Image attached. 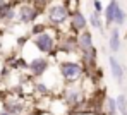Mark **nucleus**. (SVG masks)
Instances as JSON below:
<instances>
[{"label":"nucleus","instance_id":"1","mask_svg":"<svg viewBox=\"0 0 127 115\" xmlns=\"http://www.w3.org/2000/svg\"><path fill=\"white\" fill-rule=\"evenodd\" d=\"M70 7L64 0H53L46 7V23L48 26L59 29L60 33L69 31V19H70Z\"/></svg>","mask_w":127,"mask_h":115},{"label":"nucleus","instance_id":"2","mask_svg":"<svg viewBox=\"0 0 127 115\" xmlns=\"http://www.w3.org/2000/svg\"><path fill=\"white\" fill-rule=\"evenodd\" d=\"M59 34H60V31L50 26L45 33L38 34V36H33V45L36 46V50L41 55L57 57L59 55V48H57V45H59Z\"/></svg>","mask_w":127,"mask_h":115},{"label":"nucleus","instance_id":"3","mask_svg":"<svg viewBox=\"0 0 127 115\" xmlns=\"http://www.w3.org/2000/svg\"><path fill=\"white\" fill-rule=\"evenodd\" d=\"M59 74L64 84H70V83H81L86 77L84 65L81 60H74V58H64L59 60Z\"/></svg>","mask_w":127,"mask_h":115},{"label":"nucleus","instance_id":"4","mask_svg":"<svg viewBox=\"0 0 127 115\" xmlns=\"http://www.w3.org/2000/svg\"><path fill=\"white\" fill-rule=\"evenodd\" d=\"M2 110L9 112L10 115H24L29 112V107H28L26 98L22 94L10 93L9 96H5L2 100Z\"/></svg>","mask_w":127,"mask_h":115},{"label":"nucleus","instance_id":"5","mask_svg":"<svg viewBox=\"0 0 127 115\" xmlns=\"http://www.w3.org/2000/svg\"><path fill=\"white\" fill-rule=\"evenodd\" d=\"M50 65H52V62H50V58H48L46 55H38V57L31 58V60L28 62L29 77H31L33 81H40V79H43L45 74H46L48 69H50Z\"/></svg>","mask_w":127,"mask_h":115},{"label":"nucleus","instance_id":"6","mask_svg":"<svg viewBox=\"0 0 127 115\" xmlns=\"http://www.w3.org/2000/svg\"><path fill=\"white\" fill-rule=\"evenodd\" d=\"M41 16V9H38L36 3L24 2L17 7V23L21 24H34L36 19Z\"/></svg>","mask_w":127,"mask_h":115},{"label":"nucleus","instance_id":"7","mask_svg":"<svg viewBox=\"0 0 127 115\" xmlns=\"http://www.w3.org/2000/svg\"><path fill=\"white\" fill-rule=\"evenodd\" d=\"M57 48H59V55H60V53H64V55H67V57L70 58V55L79 53V46H77V36H76V34H72V33H69V31L60 33Z\"/></svg>","mask_w":127,"mask_h":115},{"label":"nucleus","instance_id":"8","mask_svg":"<svg viewBox=\"0 0 127 115\" xmlns=\"http://www.w3.org/2000/svg\"><path fill=\"white\" fill-rule=\"evenodd\" d=\"M88 24L89 21L84 17V14L81 12V9H76V10H72L70 12V19H69V33H72V34H79V33H83L88 29Z\"/></svg>","mask_w":127,"mask_h":115},{"label":"nucleus","instance_id":"9","mask_svg":"<svg viewBox=\"0 0 127 115\" xmlns=\"http://www.w3.org/2000/svg\"><path fill=\"white\" fill-rule=\"evenodd\" d=\"M108 67H110V72H112V77L117 81V84H122L124 83V65L119 62V58L115 55L108 57Z\"/></svg>","mask_w":127,"mask_h":115},{"label":"nucleus","instance_id":"10","mask_svg":"<svg viewBox=\"0 0 127 115\" xmlns=\"http://www.w3.org/2000/svg\"><path fill=\"white\" fill-rule=\"evenodd\" d=\"M108 48L112 52V55L119 53L120 48H122V38H120V31H119V26H113L110 28V33H108Z\"/></svg>","mask_w":127,"mask_h":115},{"label":"nucleus","instance_id":"11","mask_svg":"<svg viewBox=\"0 0 127 115\" xmlns=\"http://www.w3.org/2000/svg\"><path fill=\"white\" fill-rule=\"evenodd\" d=\"M120 3L119 0H110L105 7V12H103V21H105V26L112 28L115 24V16H117V10H119Z\"/></svg>","mask_w":127,"mask_h":115},{"label":"nucleus","instance_id":"12","mask_svg":"<svg viewBox=\"0 0 127 115\" xmlns=\"http://www.w3.org/2000/svg\"><path fill=\"white\" fill-rule=\"evenodd\" d=\"M16 17H17V10L14 2H5L0 5V23H10Z\"/></svg>","mask_w":127,"mask_h":115},{"label":"nucleus","instance_id":"13","mask_svg":"<svg viewBox=\"0 0 127 115\" xmlns=\"http://www.w3.org/2000/svg\"><path fill=\"white\" fill-rule=\"evenodd\" d=\"M77 46H79V53L81 52H86L89 48L95 46V40H93V33L89 29H86L83 33L77 34Z\"/></svg>","mask_w":127,"mask_h":115},{"label":"nucleus","instance_id":"14","mask_svg":"<svg viewBox=\"0 0 127 115\" xmlns=\"http://www.w3.org/2000/svg\"><path fill=\"white\" fill-rule=\"evenodd\" d=\"M88 21H89V24H91L95 29H98V31H103V29H105V21H103V19H101V16H100L98 12H95V10L89 14Z\"/></svg>","mask_w":127,"mask_h":115},{"label":"nucleus","instance_id":"15","mask_svg":"<svg viewBox=\"0 0 127 115\" xmlns=\"http://www.w3.org/2000/svg\"><path fill=\"white\" fill-rule=\"evenodd\" d=\"M117 114H119L117 98H110V96H106V100H105V115H117Z\"/></svg>","mask_w":127,"mask_h":115},{"label":"nucleus","instance_id":"16","mask_svg":"<svg viewBox=\"0 0 127 115\" xmlns=\"http://www.w3.org/2000/svg\"><path fill=\"white\" fill-rule=\"evenodd\" d=\"M48 28H50V26H48V23H43V21H36L34 24H31V29H29V36H38V34L45 33V31H46Z\"/></svg>","mask_w":127,"mask_h":115},{"label":"nucleus","instance_id":"17","mask_svg":"<svg viewBox=\"0 0 127 115\" xmlns=\"http://www.w3.org/2000/svg\"><path fill=\"white\" fill-rule=\"evenodd\" d=\"M117 107H119V114L120 115H127V96L124 93L117 96Z\"/></svg>","mask_w":127,"mask_h":115},{"label":"nucleus","instance_id":"18","mask_svg":"<svg viewBox=\"0 0 127 115\" xmlns=\"http://www.w3.org/2000/svg\"><path fill=\"white\" fill-rule=\"evenodd\" d=\"M126 21H127V12L122 9V7H119L117 16H115V26H124Z\"/></svg>","mask_w":127,"mask_h":115},{"label":"nucleus","instance_id":"19","mask_svg":"<svg viewBox=\"0 0 127 115\" xmlns=\"http://www.w3.org/2000/svg\"><path fill=\"white\" fill-rule=\"evenodd\" d=\"M93 9H95V12H98V14L105 12V7H103V3H101L100 0H93Z\"/></svg>","mask_w":127,"mask_h":115},{"label":"nucleus","instance_id":"20","mask_svg":"<svg viewBox=\"0 0 127 115\" xmlns=\"http://www.w3.org/2000/svg\"><path fill=\"white\" fill-rule=\"evenodd\" d=\"M69 7H70V10H76V9H79V2L81 0H64Z\"/></svg>","mask_w":127,"mask_h":115},{"label":"nucleus","instance_id":"21","mask_svg":"<svg viewBox=\"0 0 127 115\" xmlns=\"http://www.w3.org/2000/svg\"><path fill=\"white\" fill-rule=\"evenodd\" d=\"M0 115H10L9 112H5V110H0Z\"/></svg>","mask_w":127,"mask_h":115},{"label":"nucleus","instance_id":"22","mask_svg":"<svg viewBox=\"0 0 127 115\" xmlns=\"http://www.w3.org/2000/svg\"><path fill=\"white\" fill-rule=\"evenodd\" d=\"M5 2H7V0H0V5H2V3H5Z\"/></svg>","mask_w":127,"mask_h":115},{"label":"nucleus","instance_id":"23","mask_svg":"<svg viewBox=\"0 0 127 115\" xmlns=\"http://www.w3.org/2000/svg\"><path fill=\"white\" fill-rule=\"evenodd\" d=\"M43 115H50V114H48V112H45V114H43Z\"/></svg>","mask_w":127,"mask_h":115}]
</instances>
